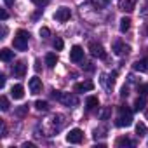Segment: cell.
Instances as JSON below:
<instances>
[{"instance_id":"cell-13","label":"cell","mask_w":148,"mask_h":148,"mask_svg":"<svg viewBox=\"0 0 148 148\" xmlns=\"http://www.w3.org/2000/svg\"><path fill=\"white\" fill-rule=\"evenodd\" d=\"M11 96H12L14 99H23V96H25V87H23L21 84L12 86V89H11Z\"/></svg>"},{"instance_id":"cell-31","label":"cell","mask_w":148,"mask_h":148,"mask_svg":"<svg viewBox=\"0 0 148 148\" xmlns=\"http://www.w3.org/2000/svg\"><path fill=\"white\" fill-rule=\"evenodd\" d=\"M4 87H5V77L0 75V89H4Z\"/></svg>"},{"instance_id":"cell-4","label":"cell","mask_w":148,"mask_h":148,"mask_svg":"<svg viewBox=\"0 0 148 148\" xmlns=\"http://www.w3.org/2000/svg\"><path fill=\"white\" fill-rule=\"evenodd\" d=\"M84 139V132L80 129H71L68 134H66V141L68 143H73V145H77V143H82Z\"/></svg>"},{"instance_id":"cell-3","label":"cell","mask_w":148,"mask_h":148,"mask_svg":"<svg viewBox=\"0 0 148 148\" xmlns=\"http://www.w3.org/2000/svg\"><path fill=\"white\" fill-rule=\"evenodd\" d=\"M52 98L54 99H58L59 103H63V105H66V106H75V105H79V99L73 96V94H70V92H61V91H52Z\"/></svg>"},{"instance_id":"cell-23","label":"cell","mask_w":148,"mask_h":148,"mask_svg":"<svg viewBox=\"0 0 148 148\" xmlns=\"http://www.w3.org/2000/svg\"><path fill=\"white\" fill-rule=\"evenodd\" d=\"M0 105H2L0 108H2L4 112H7V110H9V99H7L5 96H2V98H0Z\"/></svg>"},{"instance_id":"cell-21","label":"cell","mask_w":148,"mask_h":148,"mask_svg":"<svg viewBox=\"0 0 148 148\" xmlns=\"http://www.w3.org/2000/svg\"><path fill=\"white\" fill-rule=\"evenodd\" d=\"M115 145H117V146H132V141H131L129 138H119Z\"/></svg>"},{"instance_id":"cell-17","label":"cell","mask_w":148,"mask_h":148,"mask_svg":"<svg viewBox=\"0 0 148 148\" xmlns=\"http://www.w3.org/2000/svg\"><path fill=\"white\" fill-rule=\"evenodd\" d=\"M12 58H14V52L11 49H2L0 51V59L2 61H11Z\"/></svg>"},{"instance_id":"cell-7","label":"cell","mask_w":148,"mask_h":148,"mask_svg":"<svg viewBox=\"0 0 148 148\" xmlns=\"http://www.w3.org/2000/svg\"><path fill=\"white\" fill-rule=\"evenodd\" d=\"M70 16H71L70 9H68V7H61V9H58V11H56L54 19H58V21L64 23V21H68V19H70Z\"/></svg>"},{"instance_id":"cell-19","label":"cell","mask_w":148,"mask_h":148,"mask_svg":"<svg viewBox=\"0 0 148 148\" xmlns=\"http://www.w3.org/2000/svg\"><path fill=\"white\" fill-rule=\"evenodd\" d=\"M129 28H131V19H129V18H122V19H120V32L125 33Z\"/></svg>"},{"instance_id":"cell-12","label":"cell","mask_w":148,"mask_h":148,"mask_svg":"<svg viewBox=\"0 0 148 148\" xmlns=\"http://www.w3.org/2000/svg\"><path fill=\"white\" fill-rule=\"evenodd\" d=\"M92 89H94V84H92L91 80L75 84V92H87V91H92Z\"/></svg>"},{"instance_id":"cell-32","label":"cell","mask_w":148,"mask_h":148,"mask_svg":"<svg viewBox=\"0 0 148 148\" xmlns=\"http://www.w3.org/2000/svg\"><path fill=\"white\" fill-rule=\"evenodd\" d=\"M0 18H2V21H5L7 19V12L5 11H0Z\"/></svg>"},{"instance_id":"cell-38","label":"cell","mask_w":148,"mask_h":148,"mask_svg":"<svg viewBox=\"0 0 148 148\" xmlns=\"http://www.w3.org/2000/svg\"><path fill=\"white\" fill-rule=\"evenodd\" d=\"M146 35H148V26H146Z\"/></svg>"},{"instance_id":"cell-9","label":"cell","mask_w":148,"mask_h":148,"mask_svg":"<svg viewBox=\"0 0 148 148\" xmlns=\"http://www.w3.org/2000/svg\"><path fill=\"white\" fill-rule=\"evenodd\" d=\"M136 4H138V0H120L119 7H120V11H124V12H132V11L136 9Z\"/></svg>"},{"instance_id":"cell-11","label":"cell","mask_w":148,"mask_h":148,"mask_svg":"<svg viewBox=\"0 0 148 148\" xmlns=\"http://www.w3.org/2000/svg\"><path fill=\"white\" fill-rule=\"evenodd\" d=\"M12 73H14L16 77L23 79V77H25V73H26V64H25L23 61H18V63L12 66Z\"/></svg>"},{"instance_id":"cell-18","label":"cell","mask_w":148,"mask_h":148,"mask_svg":"<svg viewBox=\"0 0 148 148\" xmlns=\"http://www.w3.org/2000/svg\"><path fill=\"white\" fill-rule=\"evenodd\" d=\"M145 106H146V101H145L143 96H139V98L134 101V110H136V112H141V110H145Z\"/></svg>"},{"instance_id":"cell-15","label":"cell","mask_w":148,"mask_h":148,"mask_svg":"<svg viewBox=\"0 0 148 148\" xmlns=\"http://www.w3.org/2000/svg\"><path fill=\"white\" fill-rule=\"evenodd\" d=\"M56 63H58V56H56L54 52H49V54L45 56V64H47L49 68H54Z\"/></svg>"},{"instance_id":"cell-37","label":"cell","mask_w":148,"mask_h":148,"mask_svg":"<svg viewBox=\"0 0 148 148\" xmlns=\"http://www.w3.org/2000/svg\"><path fill=\"white\" fill-rule=\"evenodd\" d=\"M141 14H143V16H146V14H148V0H146V5H145V11H143Z\"/></svg>"},{"instance_id":"cell-35","label":"cell","mask_w":148,"mask_h":148,"mask_svg":"<svg viewBox=\"0 0 148 148\" xmlns=\"http://www.w3.org/2000/svg\"><path fill=\"white\" fill-rule=\"evenodd\" d=\"M120 96H122V98H125V96H127V87H122V92H120Z\"/></svg>"},{"instance_id":"cell-2","label":"cell","mask_w":148,"mask_h":148,"mask_svg":"<svg viewBox=\"0 0 148 148\" xmlns=\"http://www.w3.org/2000/svg\"><path fill=\"white\" fill-rule=\"evenodd\" d=\"M28 38H30V33L26 30H18L16 32V37L12 40V45L16 51H26L28 49Z\"/></svg>"},{"instance_id":"cell-1","label":"cell","mask_w":148,"mask_h":148,"mask_svg":"<svg viewBox=\"0 0 148 148\" xmlns=\"http://www.w3.org/2000/svg\"><path fill=\"white\" fill-rule=\"evenodd\" d=\"M115 124H117V127H129L132 124V112L127 106H120Z\"/></svg>"},{"instance_id":"cell-26","label":"cell","mask_w":148,"mask_h":148,"mask_svg":"<svg viewBox=\"0 0 148 148\" xmlns=\"http://www.w3.org/2000/svg\"><path fill=\"white\" fill-rule=\"evenodd\" d=\"M54 49H56V51H61V49H63V40H61L59 37H56V40H54Z\"/></svg>"},{"instance_id":"cell-36","label":"cell","mask_w":148,"mask_h":148,"mask_svg":"<svg viewBox=\"0 0 148 148\" xmlns=\"http://www.w3.org/2000/svg\"><path fill=\"white\" fill-rule=\"evenodd\" d=\"M23 148H35V145H33V143H25Z\"/></svg>"},{"instance_id":"cell-10","label":"cell","mask_w":148,"mask_h":148,"mask_svg":"<svg viewBox=\"0 0 148 148\" xmlns=\"http://www.w3.org/2000/svg\"><path fill=\"white\" fill-rule=\"evenodd\" d=\"M28 86H30V91H32V94H38V92L42 91V80H40L38 77H33V79H30Z\"/></svg>"},{"instance_id":"cell-30","label":"cell","mask_w":148,"mask_h":148,"mask_svg":"<svg viewBox=\"0 0 148 148\" xmlns=\"http://www.w3.org/2000/svg\"><path fill=\"white\" fill-rule=\"evenodd\" d=\"M26 112H28V106H21V108H19V110H18V112H16V113H18V115H19V117H23V115H25V113H26Z\"/></svg>"},{"instance_id":"cell-24","label":"cell","mask_w":148,"mask_h":148,"mask_svg":"<svg viewBox=\"0 0 148 148\" xmlns=\"http://www.w3.org/2000/svg\"><path fill=\"white\" fill-rule=\"evenodd\" d=\"M138 92H139L141 96H146V94H148V84H141V86H138Z\"/></svg>"},{"instance_id":"cell-5","label":"cell","mask_w":148,"mask_h":148,"mask_svg":"<svg viewBox=\"0 0 148 148\" xmlns=\"http://www.w3.org/2000/svg\"><path fill=\"white\" fill-rule=\"evenodd\" d=\"M89 51H91V54H92L94 58H99V59H105V58H106V52H105L103 45L98 44V42H91V44H89Z\"/></svg>"},{"instance_id":"cell-6","label":"cell","mask_w":148,"mask_h":148,"mask_svg":"<svg viewBox=\"0 0 148 148\" xmlns=\"http://www.w3.org/2000/svg\"><path fill=\"white\" fill-rule=\"evenodd\" d=\"M70 59H71L73 63H80V61L84 59V49H82L80 45H73L71 51H70Z\"/></svg>"},{"instance_id":"cell-34","label":"cell","mask_w":148,"mask_h":148,"mask_svg":"<svg viewBox=\"0 0 148 148\" xmlns=\"http://www.w3.org/2000/svg\"><path fill=\"white\" fill-rule=\"evenodd\" d=\"M4 2H5V5H9V7H11V5H14L16 0H4Z\"/></svg>"},{"instance_id":"cell-33","label":"cell","mask_w":148,"mask_h":148,"mask_svg":"<svg viewBox=\"0 0 148 148\" xmlns=\"http://www.w3.org/2000/svg\"><path fill=\"white\" fill-rule=\"evenodd\" d=\"M2 136H7V127H5L4 122H2Z\"/></svg>"},{"instance_id":"cell-27","label":"cell","mask_w":148,"mask_h":148,"mask_svg":"<svg viewBox=\"0 0 148 148\" xmlns=\"http://www.w3.org/2000/svg\"><path fill=\"white\" fill-rule=\"evenodd\" d=\"M110 113H112V108H105V110H103V112L99 113V117H101V120H106Z\"/></svg>"},{"instance_id":"cell-14","label":"cell","mask_w":148,"mask_h":148,"mask_svg":"<svg viewBox=\"0 0 148 148\" xmlns=\"http://www.w3.org/2000/svg\"><path fill=\"white\" fill-rule=\"evenodd\" d=\"M132 68H134L136 71H141V73L148 71V58H145V59H138V61L132 64Z\"/></svg>"},{"instance_id":"cell-22","label":"cell","mask_w":148,"mask_h":148,"mask_svg":"<svg viewBox=\"0 0 148 148\" xmlns=\"http://www.w3.org/2000/svg\"><path fill=\"white\" fill-rule=\"evenodd\" d=\"M35 108H37L38 112H47V110H49V105H47L45 101H35Z\"/></svg>"},{"instance_id":"cell-28","label":"cell","mask_w":148,"mask_h":148,"mask_svg":"<svg viewBox=\"0 0 148 148\" xmlns=\"http://www.w3.org/2000/svg\"><path fill=\"white\" fill-rule=\"evenodd\" d=\"M49 33H51V32H49V28H45V26H44V28H40V37H42V38H47V37H49Z\"/></svg>"},{"instance_id":"cell-16","label":"cell","mask_w":148,"mask_h":148,"mask_svg":"<svg viewBox=\"0 0 148 148\" xmlns=\"http://www.w3.org/2000/svg\"><path fill=\"white\" fill-rule=\"evenodd\" d=\"M98 105H99V99H98L96 96H89V98L86 99V106H87V110H94Z\"/></svg>"},{"instance_id":"cell-25","label":"cell","mask_w":148,"mask_h":148,"mask_svg":"<svg viewBox=\"0 0 148 148\" xmlns=\"http://www.w3.org/2000/svg\"><path fill=\"white\" fill-rule=\"evenodd\" d=\"M32 2H33L37 7H45V5L51 2V0H32Z\"/></svg>"},{"instance_id":"cell-20","label":"cell","mask_w":148,"mask_h":148,"mask_svg":"<svg viewBox=\"0 0 148 148\" xmlns=\"http://www.w3.org/2000/svg\"><path fill=\"white\" fill-rule=\"evenodd\" d=\"M136 134L141 138V136H146V125L143 122H138L136 124Z\"/></svg>"},{"instance_id":"cell-29","label":"cell","mask_w":148,"mask_h":148,"mask_svg":"<svg viewBox=\"0 0 148 148\" xmlns=\"http://www.w3.org/2000/svg\"><path fill=\"white\" fill-rule=\"evenodd\" d=\"M92 2H94L96 5H101V7H105V5L110 2V0H92Z\"/></svg>"},{"instance_id":"cell-8","label":"cell","mask_w":148,"mask_h":148,"mask_svg":"<svg viewBox=\"0 0 148 148\" xmlns=\"http://www.w3.org/2000/svg\"><path fill=\"white\" fill-rule=\"evenodd\" d=\"M112 51H113L117 56H124V54H129L131 47H129V45H125L124 42H115V44H113V47H112Z\"/></svg>"}]
</instances>
